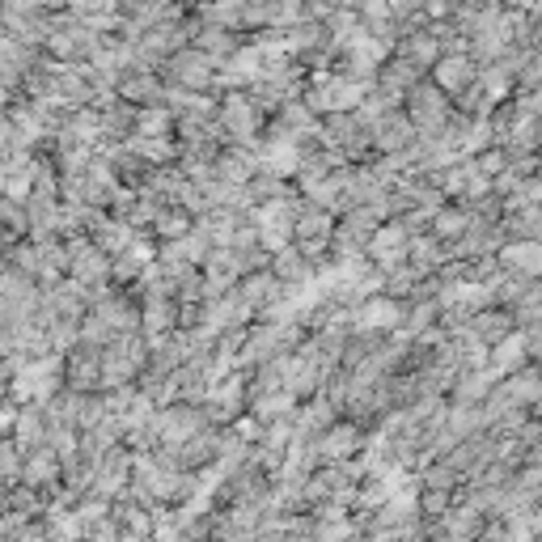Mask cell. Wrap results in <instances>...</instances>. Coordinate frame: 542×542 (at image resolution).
Masks as SVG:
<instances>
[{
    "instance_id": "obj_8",
    "label": "cell",
    "mask_w": 542,
    "mask_h": 542,
    "mask_svg": "<svg viewBox=\"0 0 542 542\" xmlns=\"http://www.w3.org/2000/svg\"><path fill=\"white\" fill-rule=\"evenodd\" d=\"M276 276L280 280H305V276H310V267H305L301 250H293V246L280 250V255H276Z\"/></svg>"
},
{
    "instance_id": "obj_9",
    "label": "cell",
    "mask_w": 542,
    "mask_h": 542,
    "mask_svg": "<svg viewBox=\"0 0 542 542\" xmlns=\"http://www.w3.org/2000/svg\"><path fill=\"white\" fill-rule=\"evenodd\" d=\"M200 47H208V51H233V39H229V30H204V39H200Z\"/></svg>"
},
{
    "instance_id": "obj_2",
    "label": "cell",
    "mask_w": 542,
    "mask_h": 542,
    "mask_svg": "<svg viewBox=\"0 0 542 542\" xmlns=\"http://www.w3.org/2000/svg\"><path fill=\"white\" fill-rule=\"evenodd\" d=\"M466 331H471V339H479L483 348H496V343H504L517 327H513V318L509 310H500V305H492V310H479L471 322H466Z\"/></svg>"
},
{
    "instance_id": "obj_5",
    "label": "cell",
    "mask_w": 542,
    "mask_h": 542,
    "mask_svg": "<svg viewBox=\"0 0 542 542\" xmlns=\"http://www.w3.org/2000/svg\"><path fill=\"white\" fill-rule=\"evenodd\" d=\"M356 445H360V441H356V428H352V424H335V428H327V437L318 441V454H327V458H348Z\"/></svg>"
},
{
    "instance_id": "obj_6",
    "label": "cell",
    "mask_w": 542,
    "mask_h": 542,
    "mask_svg": "<svg viewBox=\"0 0 542 542\" xmlns=\"http://www.w3.org/2000/svg\"><path fill=\"white\" fill-rule=\"evenodd\" d=\"M174 77L183 85H204L212 72H208V56H178L174 60Z\"/></svg>"
},
{
    "instance_id": "obj_4",
    "label": "cell",
    "mask_w": 542,
    "mask_h": 542,
    "mask_svg": "<svg viewBox=\"0 0 542 542\" xmlns=\"http://www.w3.org/2000/svg\"><path fill=\"white\" fill-rule=\"evenodd\" d=\"M509 318H513V327H521V331L538 327V322H542V284H530L526 293L509 305Z\"/></svg>"
},
{
    "instance_id": "obj_3",
    "label": "cell",
    "mask_w": 542,
    "mask_h": 542,
    "mask_svg": "<svg viewBox=\"0 0 542 542\" xmlns=\"http://www.w3.org/2000/svg\"><path fill=\"white\" fill-rule=\"evenodd\" d=\"M445 530H449V538H458V542H475L487 526H483V513L475 509V504H458V509L445 513Z\"/></svg>"
},
{
    "instance_id": "obj_1",
    "label": "cell",
    "mask_w": 542,
    "mask_h": 542,
    "mask_svg": "<svg viewBox=\"0 0 542 542\" xmlns=\"http://www.w3.org/2000/svg\"><path fill=\"white\" fill-rule=\"evenodd\" d=\"M479 81V64L471 56H441L437 68H432V85L441 89V94H471V85Z\"/></svg>"
},
{
    "instance_id": "obj_7",
    "label": "cell",
    "mask_w": 542,
    "mask_h": 542,
    "mask_svg": "<svg viewBox=\"0 0 542 542\" xmlns=\"http://www.w3.org/2000/svg\"><path fill=\"white\" fill-rule=\"evenodd\" d=\"M399 305L394 301H369L365 310H360V322H365V327H390V322H399Z\"/></svg>"
}]
</instances>
